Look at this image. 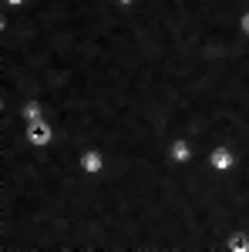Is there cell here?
<instances>
[{
  "mask_svg": "<svg viewBox=\"0 0 249 252\" xmlns=\"http://www.w3.org/2000/svg\"><path fill=\"white\" fill-rule=\"evenodd\" d=\"M212 165H215L219 172H226V168L232 165V152L229 148H215V152H212Z\"/></svg>",
  "mask_w": 249,
  "mask_h": 252,
  "instance_id": "cell-1",
  "label": "cell"
},
{
  "mask_svg": "<svg viewBox=\"0 0 249 252\" xmlns=\"http://www.w3.org/2000/svg\"><path fill=\"white\" fill-rule=\"evenodd\" d=\"M44 138H47V128H44V125H34V128H31V141H34V145H44Z\"/></svg>",
  "mask_w": 249,
  "mask_h": 252,
  "instance_id": "cell-2",
  "label": "cell"
},
{
  "mask_svg": "<svg viewBox=\"0 0 249 252\" xmlns=\"http://www.w3.org/2000/svg\"><path fill=\"white\" fill-rule=\"evenodd\" d=\"M229 249H236V252H246V249H249L246 235H232V239H229Z\"/></svg>",
  "mask_w": 249,
  "mask_h": 252,
  "instance_id": "cell-3",
  "label": "cell"
},
{
  "mask_svg": "<svg viewBox=\"0 0 249 252\" xmlns=\"http://www.w3.org/2000/svg\"><path fill=\"white\" fill-rule=\"evenodd\" d=\"M98 165H101V158H98L95 152H91V155H84V168H88V172H98Z\"/></svg>",
  "mask_w": 249,
  "mask_h": 252,
  "instance_id": "cell-4",
  "label": "cell"
},
{
  "mask_svg": "<svg viewBox=\"0 0 249 252\" xmlns=\"http://www.w3.org/2000/svg\"><path fill=\"white\" fill-rule=\"evenodd\" d=\"M175 158H178V161L189 158V148H185V145H175Z\"/></svg>",
  "mask_w": 249,
  "mask_h": 252,
  "instance_id": "cell-5",
  "label": "cell"
},
{
  "mask_svg": "<svg viewBox=\"0 0 249 252\" xmlns=\"http://www.w3.org/2000/svg\"><path fill=\"white\" fill-rule=\"evenodd\" d=\"M243 31H246V34H249V14H246V17H243Z\"/></svg>",
  "mask_w": 249,
  "mask_h": 252,
  "instance_id": "cell-6",
  "label": "cell"
},
{
  "mask_svg": "<svg viewBox=\"0 0 249 252\" xmlns=\"http://www.w3.org/2000/svg\"><path fill=\"white\" fill-rule=\"evenodd\" d=\"M10 3H20V0H10Z\"/></svg>",
  "mask_w": 249,
  "mask_h": 252,
  "instance_id": "cell-7",
  "label": "cell"
}]
</instances>
